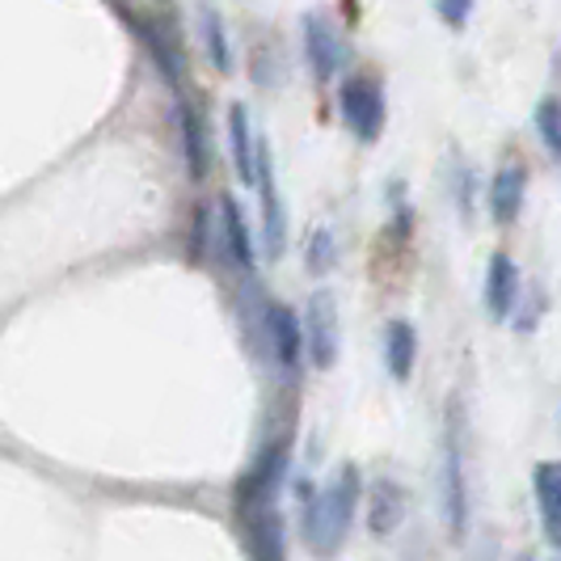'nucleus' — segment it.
Returning a JSON list of instances; mask_svg holds the SVG:
<instances>
[{
    "label": "nucleus",
    "mask_w": 561,
    "mask_h": 561,
    "mask_svg": "<svg viewBox=\"0 0 561 561\" xmlns=\"http://www.w3.org/2000/svg\"><path fill=\"white\" fill-rule=\"evenodd\" d=\"M283 469H287V444H271L257 456V465L250 469V478L241 481V506H275V485H279Z\"/></svg>",
    "instance_id": "7"
},
{
    "label": "nucleus",
    "mask_w": 561,
    "mask_h": 561,
    "mask_svg": "<svg viewBox=\"0 0 561 561\" xmlns=\"http://www.w3.org/2000/svg\"><path fill=\"white\" fill-rule=\"evenodd\" d=\"M253 182L262 191V245H266V257L275 262L287 250V216H283V198L275 186V157H271L266 140H253Z\"/></svg>",
    "instance_id": "3"
},
{
    "label": "nucleus",
    "mask_w": 561,
    "mask_h": 561,
    "mask_svg": "<svg viewBox=\"0 0 561 561\" xmlns=\"http://www.w3.org/2000/svg\"><path fill=\"white\" fill-rule=\"evenodd\" d=\"M359 499H364V481H359L355 465H342L337 478L321 494L305 499V528H300V536H305V545L317 558H334L342 549V540L355 524Z\"/></svg>",
    "instance_id": "1"
},
{
    "label": "nucleus",
    "mask_w": 561,
    "mask_h": 561,
    "mask_svg": "<svg viewBox=\"0 0 561 561\" xmlns=\"http://www.w3.org/2000/svg\"><path fill=\"white\" fill-rule=\"evenodd\" d=\"M405 519V494L401 485L389 478H380L371 490H367V528L371 536H393Z\"/></svg>",
    "instance_id": "11"
},
{
    "label": "nucleus",
    "mask_w": 561,
    "mask_h": 561,
    "mask_svg": "<svg viewBox=\"0 0 561 561\" xmlns=\"http://www.w3.org/2000/svg\"><path fill=\"white\" fill-rule=\"evenodd\" d=\"M250 540H253V558L257 561H283V553H287V533H283L279 506H253Z\"/></svg>",
    "instance_id": "13"
},
{
    "label": "nucleus",
    "mask_w": 561,
    "mask_h": 561,
    "mask_svg": "<svg viewBox=\"0 0 561 561\" xmlns=\"http://www.w3.org/2000/svg\"><path fill=\"white\" fill-rule=\"evenodd\" d=\"M305 262H309L312 275H325L334 266V232L330 228H317L309 237V257Z\"/></svg>",
    "instance_id": "20"
},
{
    "label": "nucleus",
    "mask_w": 561,
    "mask_h": 561,
    "mask_svg": "<svg viewBox=\"0 0 561 561\" xmlns=\"http://www.w3.org/2000/svg\"><path fill=\"white\" fill-rule=\"evenodd\" d=\"M533 127L540 144L549 148V157H558L561 152V111H558V98H545L540 106L533 111Z\"/></svg>",
    "instance_id": "19"
},
{
    "label": "nucleus",
    "mask_w": 561,
    "mask_h": 561,
    "mask_svg": "<svg viewBox=\"0 0 561 561\" xmlns=\"http://www.w3.org/2000/svg\"><path fill=\"white\" fill-rule=\"evenodd\" d=\"M435 9H439L448 30H465L469 18H473V0H435Z\"/></svg>",
    "instance_id": "21"
},
{
    "label": "nucleus",
    "mask_w": 561,
    "mask_h": 561,
    "mask_svg": "<svg viewBox=\"0 0 561 561\" xmlns=\"http://www.w3.org/2000/svg\"><path fill=\"white\" fill-rule=\"evenodd\" d=\"M309 334H305V351H309L312 367H334L337 364V309L330 291H317L309 300Z\"/></svg>",
    "instance_id": "5"
},
{
    "label": "nucleus",
    "mask_w": 561,
    "mask_h": 561,
    "mask_svg": "<svg viewBox=\"0 0 561 561\" xmlns=\"http://www.w3.org/2000/svg\"><path fill=\"white\" fill-rule=\"evenodd\" d=\"M519 300V266L511 253H494L485 266V312L494 321H506Z\"/></svg>",
    "instance_id": "9"
},
{
    "label": "nucleus",
    "mask_w": 561,
    "mask_h": 561,
    "mask_svg": "<svg viewBox=\"0 0 561 561\" xmlns=\"http://www.w3.org/2000/svg\"><path fill=\"white\" fill-rule=\"evenodd\" d=\"M524 195H528V173L519 165L499 169L494 182H490V216H494V225H511L524 211Z\"/></svg>",
    "instance_id": "12"
},
{
    "label": "nucleus",
    "mask_w": 561,
    "mask_h": 561,
    "mask_svg": "<svg viewBox=\"0 0 561 561\" xmlns=\"http://www.w3.org/2000/svg\"><path fill=\"white\" fill-rule=\"evenodd\" d=\"M305 51H309L312 72H317L321 81L337 77V68L346 64V47H342L337 30L330 26V18H321V13H309V18H305Z\"/></svg>",
    "instance_id": "6"
},
{
    "label": "nucleus",
    "mask_w": 561,
    "mask_h": 561,
    "mask_svg": "<svg viewBox=\"0 0 561 561\" xmlns=\"http://www.w3.org/2000/svg\"><path fill=\"white\" fill-rule=\"evenodd\" d=\"M533 499H536V506H540L545 540L558 549L561 545V473L553 460H540L533 469Z\"/></svg>",
    "instance_id": "10"
},
{
    "label": "nucleus",
    "mask_w": 561,
    "mask_h": 561,
    "mask_svg": "<svg viewBox=\"0 0 561 561\" xmlns=\"http://www.w3.org/2000/svg\"><path fill=\"white\" fill-rule=\"evenodd\" d=\"M444 511H448L451 540L465 536L469 519V499H465V469H460V435H456V401L448 414V435H444Z\"/></svg>",
    "instance_id": "4"
},
{
    "label": "nucleus",
    "mask_w": 561,
    "mask_h": 561,
    "mask_svg": "<svg viewBox=\"0 0 561 561\" xmlns=\"http://www.w3.org/2000/svg\"><path fill=\"white\" fill-rule=\"evenodd\" d=\"M203 38H207V59H211V68H216V72H228V68H232V56H228V34L216 9H203Z\"/></svg>",
    "instance_id": "18"
},
{
    "label": "nucleus",
    "mask_w": 561,
    "mask_h": 561,
    "mask_svg": "<svg viewBox=\"0 0 561 561\" xmlns=\"http://www.w3.org/2000/svg\"><path fill=\"white\" fill-rule=\"evenodd\" d=\"M266 337L275 346V359H279L283 371H296L300 367V355H305V325L296 309L287 305H266Z\"/></svg>",
    "instance_id": "8"
},
{
    "label": "nucleus",
    "mask_w": 561,
    "mask_h": 561,
    "mask_svg": "<svg viewBox=\"0 0 561 561\" xmlns=\"http://www.w3.org/2000/svg\"><path fill=\"white\" fill-rule=\"evenodd\" d=\"M414 359H419V334L410 321H389L385 325V367L393 380H410L414 376Z\"/></svg>",
    "instance_id": "14"
},
{
    "label": "nucleus",
    "mask_w": 561,
    "mask_h": 561,
    "mask_svg": "<svg viewBox=\"0 0 561 561\" xmlns=\"http://www.w3.org/2000/svg\"><path fill=\"white\" fill-rule=\"evenodd\" d=\"M228 144H232V165L241 182H253V136L245 106H228Z\"/></svg>",
    "instance_id": "17"
},
{
    "label": "nucleus",
    "mask_w": 561,
    "mask_h": 561,
    "mask_svg": "<svg viewBox=\"0 0 561 561\" xmlns=\"http://www.w3.org/2000/svg\"><path fill=\"white\" fill-rule=\"evenodd\" d=\"M178 131H182L186 169H191L195 182H203V178H207V123H203L198 106H191V102L178 106Z\"/></svg>",
    "instance_id": "15"
},
{
    "label": "nucleus",
    "mask_w": 561,
    "mask_h": 561,
    "mask_svg": "<svg viewBox=\"0 0 561 561\" xmlns=\"http://www.w3.org/2000/svg\"><path fill=\"white\" fill-rule=\"evenodd\" d=\"M337 106H342V118L351 127L355 140H380L385 131V118H389V106H385V89L371 77H351L337 93Z\"/></svg>",
    "instance_id": "2"
},
{
    "label": "nucleus",
    "mask_w": 561,
    "mask_h": 561,
    "mask_svg": "<svg viewBox=\"0 0 561 561\" xmlns=\"http://www.w3.org/2000/svg\"><path fill=\"white\" fill-rule=\"evenodd\" d=\"M220 232H225V253L232 257V266L237 271H245L250 275L253 271V241H250V228H245V216H241V207L232 203V198H225L220 203Z\"/></svg>",
    "instance_id": "16"
}]
</instances>
